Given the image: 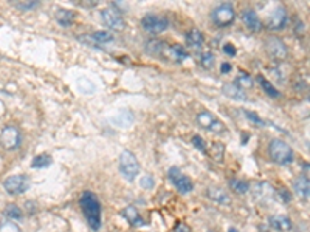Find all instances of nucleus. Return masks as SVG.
<instances>
[{
	"instance_id": "nucleus-16",
	"label": "nucleus",
	"mask_w": 310,
	"mask_h": 232,
	"mask_svg": "<svg viewBox=\"0 0 310 232\" xmlns=\"http://www.w3.org/2000/svg\"><path fill=\"white\" fill-rule=\"evenodd\" d=\"M293 190L296 192V195L301 198V200H309L310 195V183H309V177L301 175L298 177L295 181H293Z\"/></svg>"
},
{
	"instance_id": "nucleus-10",
	"label": "nucleus",
	"mask_w": 310,
	"mask_h": 232,
	"mask_svg": "<svg viewBox=\"0 0 310 232\" xmlns=\"http://www.w3.org/2000/svg\"><path fill=\"white\" fill-rule=\"evenodd\" d=\"M101 19L106 23V27H109L110 30L115 31H123L126 28V22L123 19V16L120 13V10H115L113 6L106 8V10L101 11Z\"/></svg>"
},
{
	"instance_id": "nucleus-35",
	"label": "nucleus",
	"mask_w": 310,
	"mask_h": 232,
	"mask_svg": "<svg viewBox=\"0 0 310 232\" xmlns=\"http://www.w3.org/2000/svg\"><path fill=\"white\" fill-rule=\"evenodd\" d=\"M192 146H194L197 150H200L202 153H208V149H206V144H205V141H203V138L202 136H199V135H196V136H192Z\"/></svg>"
},
{
	"instance_id": "nucleus-3",
	"label": "nucleus",
	"mask_w": 310,
	"mask_h": 232,
	"mask_svg": "<svg viewBox=\"0 0 310 232\" xmlns=\"http://www.w3.org/2000/svg\"><path fill=\"white\" fill-rule=\"evenodd\" d=\"M118 164H120V172H121L124 180L133 181L140 173V163L137 160V156L133 155L130 150H123L121 152Z\"/></svg>"
},
{
	"instance_id": "nucleus-20",
	"label": "nucleus",
	"mask_w": 310,
	"mask_h": 232,
	"mask_svg": "<svg viewBox=\"0 0 310 232\" xmlns=\"http://www.w3.org/2000/svg\"><path fill=\"white\" fill-rule=\"evenodd\" d=\"M166 42L160 39H150L149 42L146 44V53L152 57H157V59H162L163 51H164Z\"/></svg>"
},
{
	"instance_id": "nucleus-30",
	"label": "nucleus",
	"mask_w": 310,
	"mask_h": 232,
	"mask_svg": "<svg viewBox=\"0 0 310 232\" xmlns=\"http://www.w3.org/2000/svg\"><path fill=\"white\" fill-rule=\"evenodd\" d=\"M234 84H236L237 87H240L242 90H247V88H250L251 85H253V79H251L247 73H240Z\"/></svg>"
},
{
	"instance_id": "nucleus-23",
	"label": "nucleus",
	"mask_w": 310,
	"mask_h": 232,
	"mask_svg": "<svg viewBox=\"0 0 310 232\" xmlns=\"http://www.w3.org/2000/svg\"><path fill=\"white\" fill-rule=\"evenodd\" d=\"M186 42L189 47L192 48H202L203 42H205V37L202 34V31L197 30V28H192L186 33Z\"/></svg>"
},
{
	"instance_id": "nucleus-39",
	"label": "nucleus",
	"mask_w": 310,
	"mask_h": 232,
	"mask_svg": "<svg viewBox=\"0 0 310 232\" xmlns=\"http://www.w3.org/2000/svg\"><path fill=\"white\" fill-rule=\"evenodd\" d=\"M36 6H39V2H25V3H18V8H20V10H35Z\"/></svg>"
},
{
	"instance_id": "nucleus-5",
	"label": "nucleus",
	"mask_w": 310,
	"mask_h": 232,
	"mask_svg": "<svg viewBox=\"0 0 310 232\" xmlns=\"http://www.w3.org/2000/svg\"><path fill=\"white\" fill-rule=\"evenodd\" d=\"M141 27H143L145 31L150 33V34H160V33L169 28V20H167L164 16L147 14L141 19Z\"/></svg>"
},
{
	"instance_id": "nucleus-17",
	"label": "nucleus",
	"mask_w": 310,
	"mask_h": 232,
	"mask_svg": "<svg viewBox=\"0 0 310 232\" xmlns=\"http://www.w3.org/2000/svg\"><path fill=\"white\" fill-rule=\"evenodd\" d=\"M206 195H208L209 200L217 203V204H230V197H228V194L225 192L222 187L211 186V187L208 189Z\"/></svg>"
},
{
	"instance_id": "nucleus-1",
	"label": "nucleus",
	"mask_w": 310,
	"mask_h": 232,
	"mask_svg": "<svg viewBox=\"0 0 310 232\" xmlns=\"http://www.w3.org/2000/svg\"><path fill=\"white\" fill-rule=\"evenodd\" d=\"M79 204L89 226L93 231L101 229V203H99L98 197L90 190H86L79 198Z\"/></svg>"
},
{
	"instance_id": "nucleus-19",
	"label": "nucleus",
	"mask_w": 310,
	"mask_h": 232,
	"mask_svg": "<svg viewBox=\"0 0 310 232\" xmlns=\"http://www.w3.org/2000/svg\"><path fill=\"white\" fill-rule=\"evenodd\" d=\"M269 223L270 226L276 231H281V232H286V231H290L292 229V221L289 217H286V215H272V217L269 218Z\"/></svg>"
},
{
	"instance_id": "nucleus-24",
	"label": "nucleus",
	"mask_w": 310,
	"mask_h": 232,
	"mask_svg": "<svg viewBox=\"0 0 310 232\" xmlns=\"http://www.w3.org/2000/svg\"><path fill=\"white\" fill-rule=\"evenodd\" d=\"M256 81L259 82V85L262 87V90H264V92H265L267 95H269L270 98H279V96H281L279 90H278V88H274L272 82H270V81H267V79L262 76V74H257V76H256Z\"/></svg>"
},
{
	"instance_id": "nucleus-27",
	"label": "nucleus",
	"mask_w": 310,
	"mask_h": 232,
	"mask_svg": "<svg viewBox=\"0 0 310 232\" xmlns=\"http://www.w3.org/2000/svg\"><path fill=\"white\" fill-rule=\"evenodd\" d=\"M228 186L231 187V190H234V192L239 194V195H244V194H247L248 190H250V184L247 183V181L239 180V178L228 180Z\"/></svg>"
},
{
	"instance_id": "nucleus-36",
	"label": "nucleus",
	"mask_w": 310,
	"mask_h": 232,
	"mask_svg": "<svg viewBox=\"0 0 310 232\" xmlns=\"http://www.w3.org/2000/svg\"><path fill=\"white\" fill-rule=\"evenodd\" d=\"M155 184V181L152 178V175H143V178L140 180V186L143 189H152Z\"/></svg>"
},
{
	"instance_id": "nucleus-37",
	"label": "nucleus",
	"mask_w": 310,
	"mask_h": 232,
	"mask_svg": "<svg viewBox=\"0 0 310 232\" xmlns=\"http://www.w3.org/2000/svg\"><path fill=\"white\" fill-rule=\"evenodd\" d=\"M0 232H20V229L13 225V223H3L2 226H0Z\"/></svg>"
},
{
	"instance_id": "nucleus-18",
	"label": "nucleus",
	"mask_w": 310,
	"mask_h": 232,
	"mask_svg": "<svg viewBox=\"0 0 310 232\" xmlns=\"http://www.w3.org/2000/svg\"><path fill=\"white\" fill-rule=\"evenodd\" d=\"M55 19L62 28H70L74 22V13L70 10H65V8H59V10L55 13Z\"/></svg>"
},
{
	"instance_id": "nucleus-2",
	"label": "nucleus",
	"mask_w": 310,
	"mask_h": 232,
	"mask_svg": "<svg viewBox=\"0 0 310 232\" xmlns=\"http://www.w3.org/2000/svg\"><path fill=\"white\" fill-rule=\"evenodd\" d=\"M269 155L273 163L279 166H289L293 163L295 158V153H293V149L282 139H272L269 144Z\"/></svg>"
},
{
	"instance_id": "nucleus-40",
	"label": "nucleus",
	"mask_w": 310,
	"mask_h": 232,
	"mask_svg": "<svg viewBox=\"0 0 310 232\" xmlns=\"http://www.w3.org/2000/svg\"><path fill=\"white\" fill-rule=\"evenodd\" d=\"M223 53L228 54V56H236V47H234L233 44H225L223 45Z\"/></svg>"
},
{
	"instance_id": "nucleus-31",
	"label": "nucleus",
	"mask_w": 310,
	"mask_h": 232,
	"mask_svg": "<svg viewBox=\"0 0 310 232\" xmlns=\"http://www.w3.org/2000/svg\"><path fill=\"white\" fill-rule=\"evenodd\" d=\"M200 64H202V67L205 70H211L214 67V64H216V59H214V54L213 53H209V51H205L202 54V57H200Z\"/></svg>"
},
{
	"instance_id": "nucleus-15",
	"label": "nucleus",
	"mask_w": 310,
	"mask_h": 232,
	"mask_svg": "<svg viewBox=\"0 0 310 232\" xmlns=\"http://www.w3.org/2000/svg\"><path fill=\"white\" fill-rule=\"evenodd\" d=\"M242 20H244L245 27L250 30V31H261L262 30V22L261 19H259V16L256 14V11L253 10H244L242 11Z\"/></svg>"
},
{
	"instance_id": "nucleus-41",
	"label": "nucleus",
	"mask_w": 310,
	"mask_h": 232,
	"mask_svg": "<svg viewBox=\"0 0 310 232\" xmlns=\"http://www.w3.org/2000/svg\"><path fill=\"white\" fill-rule=\"evenodd\" d=\"M279 195L284 198V203H289L290 200H292V197H290V194L287 192L286 189H279Z\"/></svg>"
},
{
	"instance_id": "nucleus-21",
	"label": "nucleus",
	"mask_w": 310,
	"mask_h": 232,
	"mask_svg": "<svg viewBox=\"0 0 310 232\" xmlns=\"http://www.w3.org/2000/svg\"><path fill=\"white\" fill-rule=\"evenodd\" d=\"M223 93H225V96L234 99V101H247L245 90H242L240 87H237L236 84H234V82L223 85Z\"/></svg>"
},
{
	"instance_id": "nucleus-34",
	"label": "nucleus",
	"mask_w": 310,
	"mask_h": 232,
	"mask_svg": "<svg viewBox=\"0 0 310 232\" xmlns=\"http://www.w3.org/2000/svg\"><path fill=\"white\" fill-rule=\"evenodd\" d=\"M223 150H225V146L222 143H214L213 144V158L216 161H222L223 160Z\"/></svg>"
},
{
	"instance_id": "nucleus-26",
	"label": "nucleus",
	"mask_w": 310,
	"mask_h": 232,
	"mask_svg": "<svg viewBox=\"0 0 310 232\" xmlns=\"http://www.w3.org/2000/svg\"><path fill=\"white\" fill-rule=\"evenodd\" d=\"M90 39L98 48H99V45H103V44L113 42V36L109 31H95L93 34H90Z\"/></svg>"
},
{
	"instance_id": "nucleus-29",
	"label": "nucleus",
	"mask_w": 310,
	"mask_h": 232,
	"mask_svg": "<svg viewBox=\"0 0 310 232\" xmlns=\"http://www.w3.org/2000/svg\"><path fill=\"white\" fill-rule=\"evenodd\" d=\"M5 215L8 218H13V220H22V217H23L19 206H16V204H8L5 208Z\"/></svg>"
},
{
	"instance_id": "nucleus-13",
	"label": "nucleus",
	"mask_w": 310,
	"mask_h": 232,
	"mask_svg": "<svg viewBox=\"0 0 310 232\" xmlns=\"http://www.w3.org/2000/svg\"><path fill=\"white\" fill-rule=\"evenodd\" d=\"M287 11L284 6H276L274 10L270 13L269 19H267V28L270 30H282L287 25Z\"/></svg>"
},
{
	"instance_id": "nucleus-43",
	"label": "nucleus",
	"mask_w": 310,
	"mask_h": 232,
	"mask_svg": "<svg viewBox=\"0 0 310 232\" xmlns=\"http://www.w3.org/2000/svg\"><path fill=\"white\" fill-rule=\"evenodd\" d=\"M228 232H239V231H237V229H234V228H230V229H228Z\"/></svg>"
},
{
	"instance_id": "nucleus-12",
	"label": "nucleus",
	"mask_w": 310,
	"mask_h": 232,
	"mask_svg": "<svg viewBox=\"0 0 310 232\" xmlns=\"http://www.w3.org/2000/svg\"><path fill=\"white\" fill-rule=\"evenodd\" d=\"M197 122H199L200 127L213 132V133H222V132H225V124L219 119H216L209 112L199 113L197 115Z\"/></svg>"
},
{
	"instance_id": "nucleus-38",
	"label": "nucleus",
	"mask_w": 310,
	"mask_h": 232,
	"mask_svg": "<svg viewBox=\"0 0 310 232\" xmlns=\"http://www.w3.org/2000/svg\"><path fill=\"white\" fill-rule=\"evenodd\" d=\"M174 232H192V231H191V228L186 225V223L179 221V223H175V226H174Z\"/></svg>"
},
{
	"instance_id": "nucleus-33",
	"label": "nucleus",
	"mask_w": 310,
	"mask_h": 232,
	"mask_svg": "<svg viewBox=\"0 0 310 232\" xmlns=\"http://www.w3.org/2000/svg\"><path fill=\"white\" fill-rule=\"evenodd\" d=\"M242 113H244L245 116H247V118L251 121V122H255L256 124V126H259V127H264L265 126V121L261 118V116H259L257 113H255V112H250V110H242Z\"/></svg>"
},
{
	"instance_id": "nucleus-8",
	"label": "nucleus",
	"mask_w": 310,
	"mask_h": 232,
	"mask_svg": "<svg viewBox=\"0 0 310 232\" xmlns=\"http://www.w3.org/2000/svg\"><path fill=\"white\" fill-rule=\"evenodd\" d=\"M265 51L276 62H282L289 56V50L287 45L284 44V40L274 36L265 40Z\"/></svg>"
},
{
	"instance_id": "nucleus-4",
	"label": "nucleus",
	"mask_w": 310,
	"mask_h": 232,
	"mask_svg": "<svg viewBox=\"0 0 310 232\" xmlns=\"http://www.w3.org/2000/svg\"><path fill=\"white\" fill-rule=\"evenodd\" d=\"M236 19V11L231 3H222L219 6H216L211 13V22L216 25L217 28H225L231 25Z\"/></svg>"
},
{
	"instance_id": "nucleus-6",
	"label": "nucleus",
	"mask_w": 310,
	"mask_h": 232,
	"mask_svg": "<svg viewBox=\"0 0 310 232\" xmlns=\"http://www.w3.org/2000/svg\"><path fill=\"white\" fill-rule=\"evenodd\" d=\"M22 143V133L18 127L6 126L0 132V146L6 150H16Z\"/></svg>"
},
{
	"instance_id": "nucleus-42",
	"label": "nucleus",
	"mask_w": 310,
	"mask_h": 232,
	"mask_svg": "<svg viewBox=\"0 0 310 232\" xmlns=\"http://www.w3.org/2000/svg\"><path fill=\"white\" fill-rule=\"evenodd\" d=\"M220 71H222V73H230V71H231V65H230L228 62H223V64L220 65Z\"/></svg>"
},
{
	"instance_id": "nucleus-32",
	"label": "nucleus",
	"mask_w": 310,
	"mask_h": 232,
	"mask_svg": "<svg viewBox=\"0 0 310 232\" xmlns=\"http://www.w3.org/2000/svg\"><path fill=\"white\" fill-rule=\"evenodd\" d=\"M78 87H79V92H82V93H87V95L95 93V85L86 78H82V79L78 81Z\"/></svg>"
},
{
	"instance_id": "nucleus-11",
	"label": "nucleus",
	"mask_w": 310,
	"mask_h": 232,
	"mask_svg": "<svg viewBox=\"0 0 310 232\" xmlns=\"http://www.w3.org/2000/svg\"><path fill=\"white\" fill-rule=\"evenodd\" d=\"M188 57V53L185 48L179 44H166L164 51L162 56V61L164 62H174V64H182Z\"/></svg>"
},
{
	"instance_id": "nucleus-25",
	"label": "nucleus",
	"mask_w": 310,
	"mask_h": 232,
	"mask_svg": "<svg viewBox=\"0 0 310 232\" xmlns=\"http://www.w3.org/2000/svg\"><path fill=\"white\" fill-rule=\"evenodd\" d=\"M110 119L113 124H116V126H120V127H130L133 122V116L129 112H120L115 116H112Z\"/></svg>"
},
{
	"instance_id": "nucleus-14",
	"label": "nucleus",
	"mask_w": 310,
	"mask_h": 232,
	"mask_svg": "<svg viewBox=\"0 0 310 232\" xmlns=\"http://www.w3.org/2000/svg\"><path fill=\"white\" fill-rule=\"evenodd\" d=\"M253 197L256 198L259 203L269 204L274 198V190H273V187L269 183H259L253 189Z\"/></svg>"
},
{
	"instance_id": "nucleus-9",
	"label": "nucleus",
	"mask_w": 310,
	"mask_h": 232,
	"mask_svg": "<svg viewBox=\"0 0 310 232\" xmlns=\"http://www.w3.org/2000/svg\"><path fill=\"white\" fill-rule=\"evenodd\" d=\"M167 177H169L171 183L175 186V189L179 190L180 194H189L194 190V184L189 177H186L179 167H171L167 172Z\"/></svg>"
},
{
	"instance_id": "nucleus-28",
	"label": "nucleus",
	"mask_w": 310,
	"mask_h": 232,
	"mask_svg": "<svg viewBox=\"0 0 310 232\" xmlns=\"http://www.w3.org/2000/svg\"><path fill=\"white\" fill-rule=\"evenodd\" d=\"M53 163V158L47 153H42L35 156V160L31 161V167L33 169H44V167H50Z\"/></svg>"
},
{
	"instance_id": "nucleus-7",
	"label": "nucleus",
	"mask_w": 310,
	"mask_h": 232,
	"mask_svg": "<svg viewBox=\"0 0 310 232\" xmlns=\"http://www.w3.org/2000/svg\"><path fill=\"white\" fill-rule=\"evenodd\" d=\"M31 186V181L27 175H11L3 181V187L11 195H22Z\"/></svg>"
},
{
	"instance_id": "nucleus-22",
	"label": "nucleus",
	"mask_w": 310,
	"mask_h": 232,
	"mask_svg": "<svg viewBox=\"0 0 310 232\" xmlns=\"http://www.w3.org/2000/svg\"><path fill=\"white\" fill-rule=\"evenodd\" d=\"M123 217L128 220V223H130L132 226H143L145 221L141 218L140 212L137 211V208H133V206H128V208H124L121 212Z\"/></svg>"
}]
</instances>
